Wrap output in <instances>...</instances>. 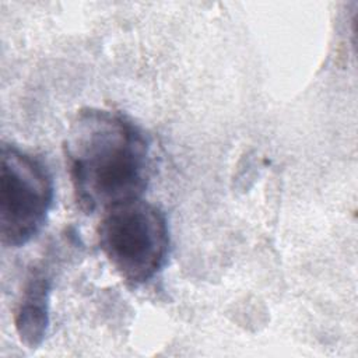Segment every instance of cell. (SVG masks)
Instances as JSON below:
<instances>
[{"label": "cell", "mask_w": 358, "mask_h": 358, "mask_svg": "<svg viewBox=\"0 0 358 358\" xmlns=\"http://www.w3.org/2000/svg\"><path fill=\"white\" fill-rule=\"evenodd\" d=\"M98 245L117 275L130 287L151 281L166 264L169 227L164 211L143 199L103 211Z\"/></svg>", "instance_id": "2"}, {"label": "cell", "mask_w": 358, "mask_h": 358, "mask_svg": "<svg viewBox=\"0 0 358 358\" xmlns=\"http://www.w3.org/2000/svg\"><path fill=\"white\" fill-rule=\"evenodd\" d=\"M55 200L53 176L36 155L13 144L0 150V238L21 248L43 228Z\"/></svg>", "instance_id": "3"}, {"label": "cell", "mask_w": 358, "mask_h": 358, "mask_svg": "<svg viewBox=\"0 0 358 358\" xmlns=\"http://www.w3.org/2000/svg\"><path fill=\"white\" fill-rule=\"evenodd\" d=\"M52 280L43 266H34L25 278L18 299L14 326L24 345L36 348L42 344L49 327V301Z\"/></svg>", "instance_id": "4"}, {"label": "cell", "mask_w": 358, "mask_h": 358, "mask_svg": "<svg viewBox=\"0 0 358 358\" xmlns=\"http://www.w3.org/2000/svg\"><path fill=\"white\" fill-rule=\"evenodd\" d=\"M77 206L85 214L141 199L152 176V147L141 126L122 112L84 108L63 143Z\"/></svg>", "instance_id": "1"}]
</instances>
